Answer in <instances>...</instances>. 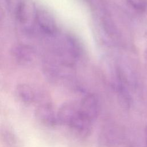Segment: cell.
<instances>
[{"instance_id": "6da1fadb", "label": "cell", "mask_w": 147, "mask_h": 147, "mask_svg": "<svg viewBox=\"0 0 147 147\" xmlns=\"http://www.w3.org/2000/svg\"><path fill=\"white\" fill-rule=\"evenodd\" d=\"M36 119L46 126H53L57 123V115L52 106L49 103H42L35 110Z\"/></svg>"}, {"instance_id": "7a4b0ae2", "label": "cell", "mask_w": 147, "mask_h": 147, "mask_svg": "<svg viewBox=\"0 0 147 147\" xmlns=\"http://www.w3.org/2000/svg\"><path fill=\"white\" fill-rule=\"evenodd\" d=\"M78 106L81 113L93 122L99 113V104L96 97L93 95L88 94L82 99Z\"/></svg>"}, {"instance_id": "3957f363", "label": "cell", "mask_w": 147, "mask_h": 147, "mask_svg": "<svg viewBox=\"0 0 147 147\" xmlns=\"http://www.w3.org/2000/svg\"><path fill=\"white\" fill-rule=\"evenodd\" d=\"M11 53L14 59L22 65H29L35 59L36 52L28 45L18 44L11 49Z\"/></svg>"}, {"instance_id": "277c9868", "label": "cell", "mask_w": 147, "mask_h": 147, "mask_svg": "<svg viewBox=\"0 0 147 147\" xmlns=\"http://www.w3.org/2000/svg\"><path fill=\"white\" fill-rule=\"evenodd\" d=\"M35 20L40 28L46 34L53 35L56 32V25L49 13L43 10H36Z\"/></svg>"}, {"instance_id": "5b68a950", "label": "cell", "mask_w": 147, "mask_h": 147, "mask_svg": "<svg viewBox=\"0 0 147 147\" xmlns=\"http://www.w3.org/2000/svg\"><path fill=\"white\" fill-rule=\"evenodd\" d=\"M32 4L26 0H21L18 3L16 7V16L18 20L22 23H26L32 16V12L36 11L33 9Z\"/></svg>"}, {"instance_id": "8992f818", "label": "cell", "mask_w": 147, "mask_h": 147, "mask_svg": "<svg viewBox=\"0 0 147 147\" xmlns=\"http://www.w3.org/2000/svg\"><path fill=\"white\" fill-rule=\"evenodd\" d=\"M16 95L22 102L29 104L35 99V93L32 87L26 84H18L16 89Z\"/></svg>"}, {"instance_id": "52a82bcc", "label": "cell", "mask_w": 147, "mask_h": 147, "mask_svg": "<svg viewBox=\"0 0 147 147\" xmlns=\"http://www.w3.org/2000/svg\"><path fill=\"white\" fill-rule=\"evenodd\" d=\"M145 141L147 145V127L145 129Z\"/></svg>"}, {"instance_id": "ba28073f", "label": "cell", "mask_w": 147, "mask_h": 147, "mask_svg": "<svg viewBox=\"0 0 147 147\" xmlns=\"http://www.w3.org/2000/svg\"><path fill=\"white\" fill-rule=\"evenodd\" d=\"M145 53H146V57H147V48H146V49Z\"/></svg>"}]
</instances>
